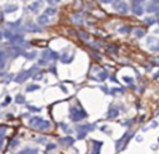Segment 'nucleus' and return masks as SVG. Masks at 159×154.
<instances>
[{
  "label": "nucleus",
  "instance_id": "1",
  "mask_svg": "<svg viewBox=\"0 0 159 154\" xmlns=\"http://www.w3.org/2000/svg\"><path fill=\"white\" fill-rule=\"evenodd\" d=\"M34 71H35V73L37 71V67H36V65H33L31 69L25 70V71H21V73L19 74V75L16 76L15 78H14V81L18 82V83H22V82H25L27 78H29V77L33 75Z\"/></svg>",
  "mask_w": 159,
  "mask_h": 154
},
{
  "label": "nucleus",
  "instance_id": "2",
  "mask_svg": "<svg viewBox=\"0 0 159 154\" xmlns=\"http://www.w3.org/2000/svg\"><path fill=\"white\" fill-rule=\"evenodd\" d=\"M87 117H88V115L82 109H77V107H71L70 109V119L73 121H80Z\"/></svg>",
  "mask_w": 159,
  "mask_h": 154
},
{
  "label": "nucleus",
  "instance_id": "3",
  "mask_svg": "<svg viewBox=\"0 0 159 154\" xmlns=\"http://www.w3.org/2000/svg\"><path fill=\"white\" fill-rule=\"evenodd\" d=\"M113 8L116 9L118 13H121V14H126L129 11L128 4H125L124 1H119V3L113 4Z\"/></svg>",
  "mask_w": 159,
  "mask_h": 154
},
{
  "label": "nucleus",
  "instance_id": "4",
  "mask_svg": "<svg viewBox=\"0 0 159 154\" xmlns=\"http://www.w3.org/2000/svg\"><path fill=\"white\" fill-rule=\"evenodd\" d=\"M42 57L46 58V60H48V61L57 60V58H58V54H57V53H55V51L50 50V49H47V50H45L42 53Z\"/></svg>",
  "mask_w": 159,
  "mask_h": 154
},
{
  "label": "nucleus",
  "instance_id": "5",
  "mask_svg": "<svg viewBox=\"0 0 159 154\" xmlns=\"http://www.w3.org/2000/svg\"><path fill=\"white\" fill-rule=\"evenodd\" d=\"M132 12H133V14L136 15H143L144 13V8L143 6H142V4H137V3H132Z\"/></svg>",
  "mask_w": 159,
  "mask_h": 154
},
{
  "label": "nucleus",
  "instance_id": "6",
  "mask_svg": "<svg viewBox=\"0 0 159 154\" xmlns=\"http://www.w3.org/2000/svg\"><path fill=\"white\" fill-rule=\"evenodd\" d=\"M26 29L28 32H33V33H40L41 32V27H39L35 22H32V21H29L26 25Z\"/></svg>",
  "mask_w": 159,
  "mask_h": 154
},
{
  "label": "nucleus",
  "instance_id": "7",
  "mask_svg": "<svg viewBox=\"0 0 159 154\" xmlns=\"http://www.w3.org/2000/svg\"><path fill=\"white\" fill-rule=\"evenodd\" d=\"M9 41H11V43L14 46H20L24 43V37H22V35L16 34V35H13V36L9 39Z\"/></svg>",
  "mask_w": 159,
  "mask_h": 154
},
{
  "label": "nucleus",
  "instance_id": "8",
  "mask_svg": "<svg viewBox=\"0 0 159 154\" xmlns=\"http://www.w3.org/2000/svg\"><path fill=\"white\" fill-rule=\"evenodd\" d=\"M43 119H41L40 117H33L29 119V125H31V127H33V128H36L37 130V127H39V125L41 124V121H42Z\"/></svg>",
  "mask_w": 159,
  "mask_h": 154
},
{
  "label": "nucleus",
  "instance_id": "9",
  "mask_svg": "<svg viewBox=\"0 0 159 154\" xmlns=\"http://www.w3.org/2000/svg\"><path fill=\"white\" fill-rule=\"evenodd\" d=\"M96 128L95 124H86V125H80L77 126V130L78 131H94Z\"/></svg>",
  "mask_w": 159,
  "mask_h": 154
},
{
  "label": "nucleus",
  "instance_id": "10",
  "mask_svg": "<svg viewBox=\"0 0 159 154\" xmlns=\"http://www.w3.org/2000/svg\"><path fill=\"white\" fill-rule=\"evenodd\" d=\"M159 9V6H158V4L157 3H151L149 4L146 6V11L147 13H153V12H157Z\"/></svg>",
  "mask_w": 159,
  "mask_h": 154
},
{
  "label": "nucleus",
  "instance_id": "11",
  "mask_svg": "<svg viewBox=\"0 0 159 154\" xmlns=\"http://www.w3.org/2000/svg\"><path fill=\"white\" fill-rule=\"evenodd\" d=\"M102 145H103L102 141H94V144H92V153H95V154L100 153V151H101V148H102Z\"/></svg>",
  "mask_w": 159,
  "mask_h": 154
},
{
  "label": "nucleus",
  "instance_id": "12",
  "mask_svg": "<svg viewBox=\"0 0 159 154\" xmlns=\"http://www.w3.org/2000/svg\"><path fill=\"white\" fill-rule=\"evenodd\" d=\"M60 142H61L62 145L66 144V145H73L74 142H75V139H74L73 137H64L62 139H60Z\"/></svg>",
  "mask_w": 159,
  "mask_h": 154
},
{
  "label": "nucleus",
  "instance_id": "13",
  "mask_svg": "<svg viewBox=\"0 0 159 154\" xmlns=\"http://www.w3.org/2000/svg\"><path fill=\"white\" fill-rule=\"evenodd\" d=\"M49 22V20H48V15L47 14H42V15H40L39 18H37V24L39 25H47Z\"/></svg>",
  "mask_w": 159,
  "mask_h": 154
},
{
  "label": "nucleus",
  "instance_id": "14",
  "mask_svg": "<svg viewBox=\"0 0 159 154\" xmlns=\"http://www.w3.org/2000/svg\"><path fill=\"white\" fill-rule=\"evenodd\" d=\"M49 127H50V123L47 120H42L41 121V124L39 125V127H37V130L39 131H45V130H48Z\"/></svg>",
  "mask_w": 159,
  "mask_h": 154
},
{
  "label": "nucleus",
  "instance_id": "15",
  "mask_svg": "<svg viewBox=\"0 0 159 154\" xmlns=\"http://www.w3.org/2000/svg\"><path fill=\"white\" fill-rule=\"evenodd\" d=\"M16 9H18V6L13 5V4H8V5L5 6V12L6 13H13V12H15Z\"/></svg>",
  "mask_w": 159,
  "mask_h": 154
},
{
  "label": "nucleus",
  "instance_id": "16",
  "mask_svg": "<svg viewBox=\"0 0 159 154\" xmlns=\"http://www.w3.org/2000/svg\"><path fill=\"white\" fill-rule=\"evenodd\" d=\"M128 134H129V133H124V136H123L122 138L117 141V144H116V149H117V151L121 149V146H122L123 142H125V139H126V137H128Z\"/></svg>",
  "mask_w": 159,
  "mask_h": 154
},
{
  "label": "nucleus",
  "instance_id": "17",
  "mask_svg": "<svg viewBox=\"0 0 159 154\" xmlns=\"http://www.w3.org/2000/svg\"><path fill=\"white\" fill-rule=\"evenodd\" d=\"M117 116H118V110L115 107H111L108 112V118H116Z\"/></svg>",
  "mask_w": 159,
  "mask_h": 154
},
{
  "label": "nucleus",
  "instance_id": "18",
  "mask_svg": "<svg viewBox=\"0 0 159 154\" xmlns=\"http://www.w3.org/2000/svg\"><path fill=\"white\" fill-rule=\"evenodd\" d=\"M56 12H57V9L54 8V7H48V8L45 9V14L49 15V16H52V15H55Z\"/></svg>",
  "mask_w": 159,
  "mask_h": 154
},
{
  "label": "nucleus",
  "instance_id": "19",
  "mask_svg": "<svg viewBox=\"0 0 159 154\" xmlns=\"http://www.w3.org/2000/svg\"><path fill=\"white\" fill-rule=\"evenodd\" d=\"M73 20L75 21V24H78V25L83 24V16H82V14H76V15H74V16H73Z\"/></svg>",
  "mask_w": 159,
  "mask_h": 154
},
{
  "label": "nucleus",
  "instance_id": "20",
  "mask_svg": "<svg viewBox=\"0 0 159 154\" xmlns=\"http://www.w3.org/2000/svg\"><path fill=\"white\" fill-rule=\"evenodd\" d=\"M24 153H37V149H36V148L26 147V148H24V149L20 151V154H24Z\"/></svg>",
  "mask_w": 159,
  "mask_h": 154
},
{
  "label": "nucleus",
  "instance_id": "21",
  "mask_svg": "<svg viewBox=\"0 0 159 154\" xmlns=\"http://www.w3.org/2000/svg\"><path fill=\"white\" fill-rule=\"evenodd\" d=\"M39 7H40V3H33L28 6V8H29V11H32V12H36L37 9H39Z\"/></svg>",
  "mask_w": 159,
  "mask_h": 154
},
{
  "label": "nucleus",
  "instance_id": "22",
  "mask_svg": "<svg viewBox=\"0 0 159 154\" xmlns=\"http://www.w3.org/2000/svg\"><path fill=\"white\" fill-rule=\"evenodd\" d=\"M133 33H135V35H136L137 37H142V36H144L145 32H144L142 28H136V29L133 30Z\"/></svg>",
  "mask_w": 159,
  "mask_h": 154
},
{
  "label": "nucleus",
  "instance_id": "23",
  "mask_svg": "<svg viewBox=\"0 0 159 154\" xmlns=\"http://www.w3.org/2000/svg\"><path fill=\"white\" fill-rule=\"evenodd\" d=\"M78 36L81 37L82 40H89V34L88 33H86V32H83V30H80L78 32Z\"/></svg>",
  "mask_w": 159,
  "mask_h": 154
},
{
  "label": "nucleus",
  "instance_id": "24",
  "mask_svg": "<svg viewBox=\"0 0 159 154\" xmlns=\"http://www.w3.org/2000/svg\"><path fill=\"white\" fill-rule=\"evenodd\" d=\"M98 77H100V79H101V81H105V79L108 78V73L105 71V70H102L101 73L98 74Z\"/></svg>",
  "mask_w": 159,
  "mask_h": 154
},
{
  "label": "nucleus",
  "instance_id": "25",
  "mask_svg": "<svg viewBox=\"0 0 159 154\" xmlns=\"http://www.w3.org/2000/svg\"><path fill=\"white\" fill-rule=\"evenodd\" d=\"M40 89V86L39 85H36V84H32V85H29L27 89H26V91L27 92H32V91H35V90H39Z\"/></svg>",
  "mask_w": 159,
  "mask_h": 154
},
{
  "label": "nucleus",
  "instance_id": "26",
  "mask_svg": "<svg viewBox=\"0 0 159 154\" xmlns=\"http://www.w3.org/2000/svg\"><path fill=\"white\" fill-rule=\"evenodd\" d=\"M15 103L16 104H24L25 103V97L22 95H18L15 97Z\"/></svg>",
  "mask_w": 159,
  "mask_h": 154
},
{
  "label": "nucleus",
  "instance_id": "27",
  "mask_svg": "<svg viewBox=\"0 0 159 154\" xmlns=\"http://www.w3.org/2000/svg\"><path fill=\"white\" fill-rule=\"evenodd\" d=\"M20 24H21V20H18V21H14V22H8L7 25H8L9 27H19Z\"/></svg>",
  "mask_w": 159,
  "mask_h": 154
},
{
  "label": "nucleus",
  "instance_id": "28",
  "mask_svg": "<svg viewBox=\"0 0 159 154\" xmlns=\"http://www.w3.org/2000/svg\"><path fill=\"white\" fill-rule=\"evenodd\" d=\"M24 56L26 58H28V60H32V58H34L35 56H36V53L33 51V53H29V54H24Z\"/></svg>",
  "mask_w": 159,
  "mask_h": 154
},
{
  "label": "nucleus",
  "instance_id": "29",
  "mask_svg": "<svg viewBox=\"0 0 159 154\" xmlns=\"http://www.w3.org/2000/svg\"><path fill=\"white\" fill-rule=\"evenodd\" d=\"M156 19H153V18H145V24L146 25H153V24H156Z\"/></svg>",
  "mask_w": 159,
  "mask_h": 154
},
{
  "label": "nucleus",
  "instance_id": "30",
  "mask_svg": "<svg viewBox=\"0 0 159 154\" xmlns=\"http://www.w3.org/2000/svg\"><path fill=\"white\" fill-rule=\"evenodd\" d=\"M86 137H87V131H78V136H77L78 139H84Z\"/></svg>",
  "mask_w": 159,
  "mask_h": 154
},
{
  "label": "nucleus",
  "instance_id": "31",
  "mask_svg": "<svg viewBox=\"0 0 159 154\" xmlns=\"http://www.w3.org/2000/svg\"><path fill=\"white\" fill-rule=\"evenodd\" d=\"M4 36L6 37V39H11V37L13 36V34H12V32H11V30H5V32H4Z\"/></svg>",
  "mask_w": 159,
  "mask_h": 154
},
{
  "label": "nucleus",
  "instance_id": "32",
  "mask_svg": "<svg viewBox=\"0 0 159 154\" xmlns=\"http://www.w3.org/2000/svg\"><path fill=\"white\" fill-rule=\"evenodd\" d=\"M150 49L152 51H159V41H157V43L154 46H151Z\"/></svg>",
  "mask_w": 159,
  "mask_h": 154
},
{
  "label": "nucleus",
  "instance_id": "33",
  "mask_svg": "<svg viewBox=\"0 0 159 154\" xmlns=\"http://www.w3.org/2000/svg\"><path fill=\"white\" fill-rule=\"evenodd\" d=\"M27 109L29 110V111H33V112H39L40 111L39 107H35V106H33V105H27Z\"/></svg>",
  "mask_w": 159,
  "mask_h": 154
},
{
  "label": "nucleus",
  "instance_id": "34",
  "mask_svg": "<svg viewBox=\"0 0 159 154\" xmlns=\"http://www.w3.org/2000/svg\"><path fill=\"white\" fill-rule=\"evenodd\" d=\"M123 79H124V82H126V83H129V84H131L132 82H133V79H132V77H129V76H124V77H123Z\"/></svg>",
  "mask_w": 159,
  "mask_h": 154
},
{
  "label": "nucleus",
  "instance_id": "35",
  "mask_svg": "<svg viewBox=\"0 0 159 154\" xmlns=\"http://www.w3.org/2000/svg\"><path fill=\"white\" fill-rule=\"evenodd\" d=\"M46 148H47V151H50V149H55V148H56V145H55V144H47Z\"/></svg>",
  "mask_w": 159,
  "mask_h": 154
},
{
  "label": "nucleus",
  "instance_id": "36",
  "mask_svg": "<svg viewBox=\"0 0 159 154\" xmlns=\"http://www.w3.org/2000/svg\"><path fill=\"white\" fill-rule=\"evenodd\" d=\"M118 32H121V33H129L130 32V28L129 27H122V28H119Z\"/></svg>",
  "mask_w": 159,
  "mask_h": 154
},
{
  "label": "nucleus",
  "instance_id": "37",
  "mask_svg": "<svg viewBox=\"0 0 159 154\" xmlns=\"http://www.w3.org/2000/svg\"><path fill=\"white\" fill-rule=\"evenodd\" d=\"M48 63V60H46V58H41V60L39 61V64H41V65H43V64H47Z\"/></svg>",
  "mask_w": 159,
  "mask_h": 154
},
{
  "label": "nucleus",
  "instance_id": "38",
  "mask_svg": "<svg viewBox=\"0 0 159 154\" xmlns=\"http://www.w3.org/2000/svg\"><path fill=\"white\" fill-rule=\"evenodd\" d=\"M35 141H36V142H45V141H46V137H41V138H36V139H35Z\"/></svg>",
  "mask_w": 159,
  "mask_h": 154
},
{
  "label": "nucleus",
  "instance_id": "39",
  "mask_svg": "<svg viewBox=\"0 0 159 154\" xmlns=\"http://www.w3.org/2000/svg\"><path fill=\"white\" fill-rule=\"evenodd\" d=\"M9 102H11V97H9V96H7V97H6V100H5V102L3 103V106H5L6 104H8Z\"/></svg>",
  "mask_w": 159,
  "mask_h": 154
},
{
  "label": "nucleus",
  "instance_id": "40",
  "mask_svg": "<svg viewBox=\"0 0 159 154\" xmlns=\"http://www.w3.org/2000/svg\"><path fill=\"white\" fill-rule=\"evenodd\" d=\"M61 128L62 130H64V131H68V126H67V124H63V123H61Z\"/></svg>",
  "mask_w": 159,
  "mask_h": 154
},
{
  "label": "nucleus",
  "instance_id": "41",
  "mask_svg": "<svg viewBox=\"0 0 159 154\" xmlns=\"http://www.w3.org/2000/svg\"><path fill=\"white\" fill-rule=\"evenodd\" d=\"M41 77H42V75H41V74H39V75H34L33 76V79H41Z\"/></svg>",
  "mask_w": 159,
  "mask_h": 154
},
{
  "label": "nucleus",
  "instance_id": "42",
  "mask_svg": "<svg viewBox=\"0 0 159 154\" xmlns=\"http://www.w3.org/2000/svg\"><path fill=\"white\" fill-rule=\"evenodd\" d=\"M18 144H19L18 140H13V141H12V145H11V147H15V146L18 145Z\"/></svg>",
  "mask_w": 159,
  "mask_h": 154
},
{
  "label": "nucleus",
  "instance_id": "43",
  "mask_svg": "<svg viewBox=\"0 0 159 154\" xmlns=\"http://www.w3.org/2000/svg\"><path fill=\"white\" fill-rule=\"evenodd\" d=\"M112 1H115V0H101V3H103V4H110V3H112Z\"/></svg>",
  "mask_w": 159,
  "mask_h": 154
},
{
  "label": "nucleus",
  "instance_id": "44",
  "mask_svg": "<svg viewBox=\"0 0 159 154\" xmlns=\"http://www.w3.org/2000/svg\"><path fill=\"white\" fill-rule=\"evenodd\" d=\"M5 128H0V137H4V134H5Z\"/></svg>",
  "mask_w": 159,
  "mask_h": 154
},
{
  "label": "nucleus",
  "instance_id": "45",
  "mask_svg": "<svg viewBox=\"0 0 159 154\" xmlns=\"http://www.w3.org/2000/svg\"><path fill=\"white\" fill-rule=\"evenodd\" d=\"M3 144H4V137H0V148L3 147Z\"/></svg>",
  "mask_w": 159,
  "mask_h": 154
},
{
  "label": "nucleus",
  "instance_id": "46",
  "mask_svg": "<svg viewBox=\"0 0 159 154\" xmlns=\"http://www.w3.org/2000/svg\"><path fill=\"white\" fill-rule=\"evenodd\" d=\"M50 71H52V73H54L55 75H57V73H56V68H55V67H54V68H50Z\"/></svg>",
  "mask_w": 159,
  "mask_h": 154
},
{
  "label": "nucleus",
  "instance_id": "47",
  "mask_svg": "<svg viewBox=\"0 0 159 154\" xmlns=\"http://www.w3.org/2000/svg\"><path fill=\"white\" fill-rule=\"evenodd\" d=\"M132 3H137V4H142L144 0H131Z\"/></svg>",
  "mask_w": 159,
  "mask_h": 154
},
{
  "label": "nucleus",
  "instance_id": "48",
  "mask_svg": "<svg viewBox=\"0 0 159 154\" xmlns=\"http://www.w3.org/2000/svg\"><path fill=\"white\" fill-rule=\"evenodd\" d=\"M151 126H152V127H157V126H158V123H157V121H152V125H151Z\"/></svg>",
  "mask_w": 159,
  "mask_h": 154
},
{
  "label": "nucleus",
  "instance_id": "49",
  "mask_svg": "<svg viewBox=\"0 0 159 154\" xmlns=\"http://www.w3.org/2000/svg\"><path fill=\"white\" fill-rule=\"evenodd\" d=\"M4 56H5V54L3 51H0V60H4Z\"/></svg>",
  "mask_w": 159,
  "mask_h": 154
},
{
  "label": "nucleus",
  "instance_id": "50",
  "mask_svg": "<svg viewBox=\"0 0 159 154\" xmlns=\"http://www.w3.org/2000/svg\"><path fill=\"white\" fill-rule=\"evenodd\" d=\"M131 123H132L131 120H130V121H125V123H124V124H125L124 126H130V124H131Z\"/></svg>",
  "mask_w": 159,
  "mask_h": 154
},
{
  "label": "nucleus",
  "instance_id": "51",
  "mask_svg": "<svg viewBox=\"0 0 159 154\" xmlns=\"http://www.w3.org/2000/svg\"><path fill=\"white\" fill-rule=\"evenodd\" d=\"M142 139H143V138H142V137H139V138H137V141H142Z\"/></svg>",
  "mask_w": 159,
  "mask_h": 154
},
{
  "label": "nucleus",
  "instance_id": "52",
  "mask_svg": "<svg viewBox=\"0 0 159 154\" xmlns=\"http://www.w3.org/2000/svg\"><path fill=\"white\" fill-rule=\"evenodd\" d=\"M3 36H4V34H3V33H1V32H0V40L3 39Z\"/></svg>",
  "mask_w": 159,
  "mask_h": 154
},
{
  "label": "nucleus",
  "instance_id": "53",
  "mask_svg": "<svg viewBox=\"0 0 159 154\" xmlns=\"http://www.w3.org/2000/svg\"><path fill=\"white\" fill-rule=\"evenodd\" d=\"M158 76H159V73H157L156 75H154V78H157V77H158Z\"/></svg>",
  "mask_w": 159,
  "mask_h": 154
},
{
  "label": "nucleus",
  "instance_id": "54",
  "mask_svg": "<svg viewBox=\"0 0 159 154\" xmlns=\"http://www.w3.org/2000/svg\"><path fill=\"white\" fill-rule=\"evenodd\" d=\"M157 18L159 19V9H158V11H157Z\"/></svg>",
  "mask_w": 159,
  "mask_h": 154
},
{
  "label": "nucleus",
  "instance_id": "55",
  "mask_svg": "<svg viewBox=\"0 0 159 154\" xmlns=\"http://www.w3.org/2000/svg\"><path fill=\"white\" fill-rule=\"evenodd\" d=\"M156 33H159V29H158V30H156Z\"/></svg>",
  "mask_w": 159,
  "mask_h": 154
},
{
  "label": "nucleus",
  "instance_id": "56",
  "mask_svg": "<svg viewBox=\"0 0 159 154\" xmlns=\"http://www.w3.org/2000/svg\"><path fill=\"white\" fill-rule=\"evenodd\" d=\"M157 22H158V24H159V19H158V21H157Z\"/></svg>",
  "mask_w": 159,
  "mask_h": 154
},
{
  "label": "nucleus",
  "instance_id": "57",
  "mask_svg": "<svg viewBox=\"0 0 159 154\" xmlns=\"http://www.w3.org/2000/svg\"><path fill=\"white\" fill-rule=\"evenodd\" d=\"M158 141H159V139H158Z\"/></svg>",
  "mask_w": 159,
  "mask_h": 154
}]
</instances>
